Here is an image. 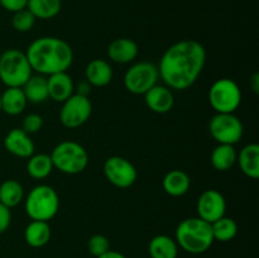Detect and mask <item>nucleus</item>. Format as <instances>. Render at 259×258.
Here are the masks:
<instances>
[{
    "instance_id": "nucleus-29",
    "label": "nucleus",
    "mask_w": 259,
    "mask_h": 258,
    "mask_svg": "<svg viewBox=\"0 0 259 258\" xmlns=\"http://www.w3.org/2000/svg\"><path fill=\"white\" fill-rule=\"evenodd\" d=\"M35 17L25 8V9L19 10L14 13L12 18V25L18 32H28L32 29L35 24Z\"/></svg>"
},
{
    "instance_id": "nucleus-11",
    "label": "nucleus",
    "mask_w": 259,
    "mask_h": 258,
    "mask_svg": "<svg viewBox=\"0 0 259 258\" xmlns=\"http://www.w3.org/2000/svg\"><path fill=\"white\" fill-rule=\"evenodd\" d=\"M104 175L111 185L119 189H128L136 184L138 172L131 161L120 156L109 157L104 162Z\"/></svg>"
},
{
    "instance_id": "nucleus-1",
    "label": "nucleus",
    "mask_w": 259,
    "mask_h": 258,
    "mask_svg": "<svg viewBox=\"0 0 259 258\" xmlns=\"http://www.w3.org/2000/svg\"><path fill=\"white\" fill-rule=\"evenodd\" d=\"M206 51L194 39H185L172 45L159 61L158 73L167 88L186 90L194 85L204 70Z\"/></svg>"
},
{
    "instance_id": "nucleus-4",
    "label": "nucleus",
    "mask_w": 259,
    "mask_h": 258,
    "mask_svg": "<svg viewBox=\"0 0 259 258\" xmlns=\"http://www.w3.org/2000/svg\"><path fill=\"white\" fill-rule=\"evenodd\" d=\"M60 209L57 191L48 185H37L27 195L25 212L32 220L48 222L53 219Z\"/></svg>"
},
{
    "instance_id": "nucleus-16",
    "label": "nucleus",
    "mask_w": 259,
    "mask_h": 258,
    "mask_svg": "<svg viewBox=\"0 0 259 258\" xmlns=\"http://www.w3.org/2000/svg\"><path fill=\"white\" fill-rule=\"evenodd\" d=\"M139 53L138 45L131 38H118L113 40L108 47V56L116 63L133 62Z\"/></svg>"
},
{
    "instance_id": "nucleus-35",
    "label": "nucleus",
    "mask_w": 259,
    "mask_h": 258,
    "mask_svg": "<svg viewBox=\"0 0 259 258\" xmlns=\"http://www.w3.org/2000/svg\"><path fill=\"white\" fill-rule=\"evenodd\" d=\"M98 258H126V257L123 254V253L118 252V250L109 249L108 252L104 253V254H101L100 257H98Z\"/></svg>"
},
{
    "instance_id": "nucleus-6",
    "label": "nucleus",
    "mask_w": 259,
    "mask_h": 258,
    "mask_svg": "<svg viewBox=\"0 0 259 258\" xmlns=\"http://www.w3.org/2000/svg\"><path fill=\"white\" fill-rule=\"evenodd\" d=\"M50 156L53 167L66 175L81 174L89 164L88 151L77 142H61L53 148Z\"/></svg>"
},
{
    "instance_id": "nucleus-37",
    "label": "nucleus",
    "mask_w": 259,
    "mask_h": 258,
    "mask_svg": "<svg viewBox=\"0 0 259 258\" xmlns=\"http://www.w3.org/2000/svg\"><path fill=\"white\" fill-rule=\"evenodd\" d=\"M0 111H2V100H0Z\"/></svg>"
},
{
    "instance_id": "nucleus-33",
    "label": "nucleus",
    "mask_w": 259,
    "mask_h": 258,
    "mask_svg": "<svg viewBox=\"0 0 259 258\" xmlns=\"http://www.w3.org/2000/svg\"><path fill=\"white\" fill-rule=\"evenodd\" d=\"M10 223H12V212H10V209L0 202V234L7 232Z\"/></svg>"
},
{
    "instance_id": "nucleus-28",
    "label": "nucleus",
    "mask_w": 259,
    "mask_h": 258,
    "mask_svg": "<svg viewBox=\"0 0 259 258\" xmlns=\"http://www.w3.org/2000/svg\"><path fill=\"white\" fill-rule=\"evenodd\" d=\"M211 230L214 240L218 242H230L234 239L238 234V224L234 219L228 217H223L217 222L211 223Z\"/></svg>"
},
{
    "instance_id": "nucleus-19",
    "label": "nucleus",
    "mask_w": 259,
    "mask_h": 258,
    "mask_svg": "<svg viewBox=\"0 0 259 258\" xmlns=\"http://www.w3.org/2000/svg\"><path fill=\"white\" fill-rule=\"evenodd\" d=\"M240 169L245 176L253 180L259 177V146L257 143L247 144L237 156Z\"/></svg>"
},
{
    "instance_id": "nucleus-25",
    "label": "nucleus",
    "mask_w": 259,
    "mask_h": 258,
    "mask_svg": "<svg viewBox=\"0 0 259 258\" xmlns=\"http://www.w3.org/2000/svg\"><path fill=\"white\" fill-rule=\"evenodd\" d=\"M55 168L50 154L37 153L32 154L27 162V172L32 179L43 180L48 177Z\"/></svg>"
},
{
    "instance_id": "nucleus-21",
    "label": "nucleus",
    "mask_w": 259,
    "mask_h": 258,
    "mask_svg": "<svg viewBox=\"0 0 259 258\" xmlns=\"http://www.w3.org/2000/svg\"><path fill=\"white\" fill-rule=\"evenodd\" d=\"M24 239L32 248H42L51 239V227L48 222L32 220L24 230Z\"/></svg>"
},
{
    "instance_id": "nucleus-2",
    "label": "nucleus",
    "mask_w": 259,
    "mask_h": 258,
    "mask_svg": "<svg viewBox=\"0 0 259 258\" xmlns=\"http://www.w3.org/2000/svg\"><path fill=\"white\" fill-rule=\"evenodd\" d=\"M25 56L32 71L43 76L65 72L73 61L71 46L57 37L37 38L28 46Z\"/></svg>"
},
{
    "instance_id": "nucleus-32",
    "label": "nucleus",
    "mask_w": 259,
    "mask_h": 258,
    "mask_svg": "<svg viewBox=\"0 0 259 258\" xmlns=\"http://www.w3.org/2000/svg\"><path fill=\"white\" fill-rule=\"evenodd\" d=\"M28 0H0V5L5 10L12 13H17L27 8Z\"/></svg>"
},
{
    "instance_id": "nucleus-18",
    "label": "nucleus",
    "mask_w": 259,
    "mask_h": 258,
    "mask_svg": "<svg viewBox=\"0 0 259 258\" xmlns=\"http://www.w3.org/2000/svg\"><path fill=\"white\" fill-rule=\"evenodd\" d=\"M190 185H191L190 176L182 169H171L164 175L162 181L164 192L174 197L184 196L190 190Z\"/></svg>"
},
{
    "instance_id": "nucleus-24",
    "label": "nucleus",
    "mask_w": 259,
    "mask_h": 258,
    "mask_svg": "<svg viewBox=\"0 0 259 258\" xmlns=\"http://www.w3.org/2000/svg\"><path fill=\"white\" fill-rule=\"evenodd\" d=\"M237 151L230 144H218L211 153V164L217 171H228L237 162Z\"/></svg>"
},
{
    "instance_id": "nucleus-3",
    "label": "nucleus",
    "mask_w": 259,
    "mask_h": 258,
    "mask_svg": "<svg viewBox=\"0 0 259 258\" xmlns=\"http://www.w3.org/2000/svg\"><path fill=\"white\" fill-rule=\"evenodd\" d=\"M175 240L177 245L191 254H201L214 243L211 224L201 218H187L176 228Z\"/></svg>"
},
{
    "instance_id": "nucleus-36",
    "label": "nucleus",
    "mask_w": 259,
    "mask_h": 258,
    "mask_svg": "<svg viewBox=\"0 0 259 258\" xmlns=\"http://www.w3.org/2000/svg\"><path fill=\"white\" fill-rule=\"evenodd\" d=\"M250 85H252V89L253 91H254L255 94H258V89H259V73H254V75L252 76V78H250Z\"/></svg>"
},
{
    "instance_id": "nucleus-8",
    "label": "nucleus",
    "mask_w": 259,
    "mask_h": 258,
    "mask_svg": "<svg viewBox=\"0 0 259 258\" xmlns=\"http://www.w3.org/2000/svg\"><path fill=\"white\" fill-rule=\"evenodd\" d=\"M158 78V67L154 63L143 61L134 63L126 70L123 82L129 93L134 95H144L149 89L157 85Z\"/></svg>"
},
{
    "instance_id": "nucleus-31",
    "label": "nucleus",
    "mask_w": 259,
    "mask_h": 258,
    "mask_svg": "<svg viewBox=\"0 0 259 258\" xmlns=\"http://www.w3.org/2000/svg\"><path fill=\"white\" fill-rule=\"evenodd\" d=\"M43 126V118L39 115V114H28V115L24 116L22 123V129L28 134L37 133L42 129Z\"/></svg>"
},
{
    "instance_id": "nucleus-5",
    "label": "nucleus",
    "mask_w": 259,
    "mask_h": 258,
    "mask_svg": "<svg viewBox=\"0 0 259 258\" xmlns=\"http://www.w3.org/2000/svg\"><path fill=\"white\" fill-rule=\"evenodd\" d=\"M32 72L27 56L22 51L10 48L0 56V80L8 88H23Z\"/></svg>"
},
{
    "instance_id": "nucleus-26",
    "label": "nucleus",
    "mask_w": 259,
    "mask_h": 258,
    "mask_svg": "<svg viewBox=\"0 0 259 258\" xmlns=\"http://www.w3.org/2000/svg\"><path fill=\"white\" fill-rule=\"evenodd\" d=\"M61 0H28L27 9L35 19H52L61 12Z\"/></svg>"
},
{
    "instance_id": "nucleus-13",
    "label": "nucleus",
    "mask_w": 259,
    "mask_h": 258,
    "mask_svg": "<svg viewBox=\"0 0 259 258\" xmlns=\"http://www.w3.org/2000/svg\"><path fill=\"white\" fill-rule=\"evenodd\" d=\"M4 147L13 156L20 158H29L34 154V143L30 139L29 134L25 133L22 128H14L5 136Z\"/></svg>"
},
{
    "instance_id": "nucleus-9",
    "label": "nucleus",
    "mask_w": 259,
    "mask_h": 258,
    "mask_svg": "<svg viewBox=\"0 0 259 258\" xmlns=\"http://www.w3.org/2000/svg\"><path fill=\"white\" fill-rule=\"evenodd\" d=\"M209 132L219 144L234 146L242 139L244 128L234 113H217L210 120Z\"/></svg>"
},
{
    "instance_id": "nucleus-27",
    "label": "nucleus",
    "mask_w": 259,
    "mask_h": 258,
    "mask_svg": "<svg viewBox=\"0 0 259 258\" xmlns=\"http://www.w3.org/2000/svg\"><path fill=\"white\" fill-rule=\"evenodd\" d=\"M24 189L17 180H7L0 185V202L7 207H14L22 202Z\"/></svg>"
},
{
    "instance_id": "nucleus-23",
    "label": "nucleus",
    "mask_w": 259,
    "mask_h": 258,
    "mask_svg": "<svg viewBox=\"0 0 259 258\" xmlns=\"http://www.w3.org/2000/svg\"><path fill=\"white\" fill-rule=\"evenodd\" d=\"M23 93H24L27 101L33 104L45 103L48 98V86L47 77L43 75L30 76L29 80L23 85Z\"/></svg>"
},
{
    "instance_id": "nucleus-15",
    "label": "nucleus",
    "mask_w": 259,
    "mask_h": 258,
    "mask_svg": "<svg viewBox=\"0 0 259 258\" xmlns=\"http://www.w3.org/2000/svg\"><path fill=\"white\" fill-rule=\"evenodd\" d=\"M47 86L48 98L57 103H63L65 100H67L73 94V89H75L72 78L68 75L67 71L48 76Z\"/></svg>"
},
{
    "instance_id": "nucleus-10",
    "label": "nucleus",
    "mask_w": 259,
    "mask_h": 258,
    "mask_svg": "<svg viewBox=\"0 0 259 258\" xmlns=\"http://www.w3.org/2000/svg\"><path fill=\"white\" fill-rule=\"evenodd\" d=\"M93 113V104L88 96L72 94L62 103L60 111V120L63 126L70 129L83 125Z\"/></svg>"
},
{
    "instance_id": "nucleus-30",
    "label": "nucleus",
    "mask_w": 259,
    "mask_h": 258,
    "mask_svg": "<svg viewBox=\"0 0 259 258\" xmlns=\"http://www.w3.org/2000/svg\"><path fill=\"white\" fill-rule=\"evenodd\" d=\"M88 249L94 257L98 258L110 249V243H109V239L105 235L94 234L93 237L88 240Z\"/></svg>"
},
{
    "instance_id": "nucleus-12",
    "label": "nucleus",
    "mask_w": 259,
    "mask_h": 258,
    "mask_svg": "<svg viewBox=\"0 0 259 258\" xmlns=\"http://www.w3.org/2000/svg\"><path fill=\"white\" fill-rule=\"evenodd\" d=\"M227 201L222 192L210 189L202 192L197 200V214L199 218L207 223H214L225 215Z\"/></svg>"
},
{
    "instance_id": "nucleus-34",
    "label": "nucleus",
    "mask_w": 259,
    "mask_h": 258,
    "mask_svg": "<svg viewBox=\"0 0 259 258\" xmlns=\"http://www.w3.org/2000/svg\"><path fill=\"white\" fill-rule=\"evenodd\" d=\"M91 91V85L88 82V81H82L77 85V93L78 95H82V96H89Z\"/></svg>"
},
{
    "instance_id": "nucleus-22",
    "label": "nucleus",
    "mask_w": 259,
    "mask_h": 258,
    "mask_svg": "<svg viewBox=\"0 0 259 258\" xmlns=\"http://www.w3.org/2000/svg\"><path fill=\"white\" fill-rule=\"evenodd\" d=\"M148 253L151 258H177L179 245L174 238L159 234L152 238L149 242Z\"/></svg>"
},
{
    "instance_id": "nucleus-14",
    "label": "nucleus",
    "mask_w": 259,
    "mask_h": 258,
    "mask_svg": "<svg viewBox=\"0 0 259 258\" xmlns=\"http://www.w3.org/2000/svg\"><path fill=\"white\" fill-rule=\"evenodd\" d=\"M144 101L152 111L157 114L168 113L174 108L175 99L171 89L167 86L154 85L144 94Z\"/></svg>"
},
{
    "instance_id": "nucleus-20",
    "label": "nucleus",
    "mask_w": 259,
    "mask_h": 258,
    "mask_svg": "<svg viewBox=\"0 0 259 258\" xmlns=\"http://www.w3.org/2000/svg\"><path fill=\"white\" fill-rule=\"evenodd\" d=\"M2 100V111L8 115H19L27 106V98L23 93L22 88H8L3 94H0Z\"/></svg>"
},
{
    "instance_id": "nucleus-7",
    "label": "nucleus",
    "mask_w": 259,
    "mask_h": 258,
    "mask_svg": "<svg viewBox=\"0 0 259 258\" xmlns=\"http://www.w3.org/2000/svg\"><path fill=\"white\" fill-rule=\"evenodd\" d=\"M209 103L217 113H234L242 103V91L232 78H219L210 88Z\"/></svg>"
},
{
    "instance_id": "nucleus-17",
    "label": "nucleus",
    "mask_w": 259,
    "mask_h": 258,
    "mask_svg": "<svg viewBox=\"0 0 259 258\" xmlns=\"http://www.w3.org/2000/svg\"><path fill=\"white\" fill-rule=\"evenodd\" d=\"M86 81L95 88H104L113 80V68L108 61L96 58L89 62L85 71Z\"/></svg>"
}]
</instances>
